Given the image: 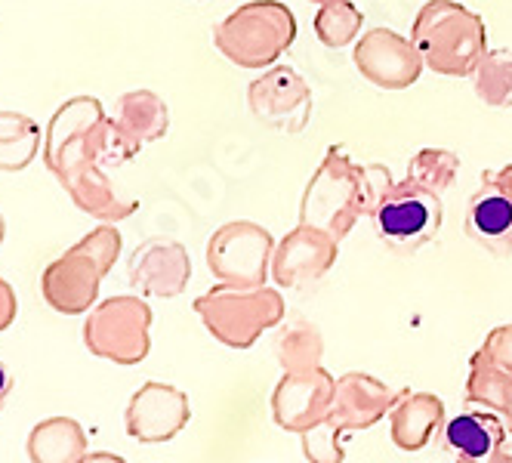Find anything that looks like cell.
<instances>
[{
  "mask_svg": "<svg viewBox=\"0 0 512 463\" xmlns=\"http://www.w3.org/2000/svg\"><path fill=\"white\" fill-rule=\"evenodd\" d=\"M4 235H7V223H4V217H0V244H4Z\"/></svg>",
  "mask_w": 512,
  "mask_h": 463,
  "instance_id": "37",
  "label": "cell"
},
{
  "mask_svg": "<svg viewBox=\"0 0 512 463\" xmlns=\"http://www.w3.org/2000/svg\"><path fill=\"white\" fill-rule=\"evenodd\" d=\"M361 28V13L349 4V0H340V4L321 7L318 19H315V31L318 41L327 47H346Z\"/></svg>",
  "mask_w": 512,
  "mask_h": 463,
  "instance_id": "28",
  "label": "cell"
},
{
  "mask_svg": "<svg viewBox=\"0 0 512 463\" xmlns=\"http://www.w3.org/2000/svg\"><path fill=\"white\" fill-rule=\"evenodd\" d=\"M485 180H491V183L500 186L506 195H512V167H503V170H497V173H488Z\"/></svg>",
  "mask_w": 512,
  "mask_h": 463,
  "instance_id": "32",
  "label": "cell"
},
{
  "mask_svg": "<svg viewBox=\"0 0 512 463\" xmlns=\"http://www.w3.org/2000/svg\"><path fill=\"white\" fill-rule=\"evenodd\" d=\"M192 420V405L182 389L170 383L149 380L142 383L124 414L127 436L142 442V445H158L170 442L173 436L182 433V426Z\"/></svg>",
  "mask_w": 512,
  "mask_h": 463,
  "instance_id": "11",
  "label": "cell"
},
{
  "mask_svg": "<svg viewBox=\"0 0 512 463\" xmlns=\"http://www.w3.org/2000/svg\"><path fill=\"white\" fill-rule=\"evenodd\" d=\"M152 309L139 297H108L90 309L84 322V346L105 362L139 365L152 349Z\"/></svg>",
  "mask_w": 512,
  "mask_h": 463,
  "instance_id": "7",
  "label": "cell"
},
{
  "mask_svg": "<svg viewBox=\"0 0 512 463\" xmlns=\"http://www.w3.org/2000/svg\"><path fill=\"white\" fill-rule=\"evenodd\" d=\"M506 436H509L506 423L494 411L479 405H466L463 414L445 423V442L454 451H460V457L482 460V463L503 445Z\"/></svg>",
  "mask_w": 512,
  "mask_h": 463,
  "instance_id": "19",
  "label": "cell"
},
{
  "mask_svg": "<svg viewBox=\"0 0 512 463\" xmlns=\"http://www.w3.org/2000/svg\"><path fill=\"white\" fill-rule=\"evenodd\" d=\"M25 448L31 463H81L87 457V436L78 420L47 417L31 426Z\"/></svg>",
  "mask_w": 512,
  "mask_h": 463,
  "instance_id": "20",
  "label": "cell"
},
{
  "mask_svg": "<svg viewBox=\"0 0 512 463\" xmlns=\"http://www.w3.org/2000/svg\"><path fill=\"white\" fill-rule=\"evenodd\" d=\"M337 247V238L300 223L275 247L272 278L278 281V288H306L337 263Z\"/></svg>",
  "mask_w": 512,
  "mask_h": 463,
  "instance_id": "15",
  "label": "cell"
},
{
  "mask_svg": "<svg viewBox=\"0 0 512 463\" xmlns=\"http://www.w3.org/2000/svg\"><path fill=\"white\" fill-rule=\"evenodd\" d=\"M81 463H127L121 454H112V451H90Z\"/></svg>",
  "mask_w": 512,
  "mask_h": 463,
  "instance_id": "34",
  "label": "cell"
},
{
  "mask_svg": "<svg viewBox=\"0 0 512 463\" xmlns=\"http://www.w3.org/2000/svg\"><path fill=\"white\" fill-rule=\"evenodd\" d=\"M204 328L232 349H250L263 331L284 322V297L272 288H238L219 284L195 300Z\"/></svg>",
  "mask_w": 512,
  "mask_h": 463,
  "instance_id": "4",
  "label": "cell"
},
{
  "mask_svg": "<svg viewBox=\"0 0 512 463\" xmlns=\"http://www.w3.org/2000/svg\"><path fill=\"white\" fill-rule=\"evenodd\" d=\"M250 109L278 133H300L312 115V93L294 68L278 65L250 84Z\"/></svg>",
  "mask_w": 512,
  "mask_h": 463,
  "instance_id": "12",
  "label": "cell"
},
{
  "mask_svg": "<svg viewBox=\"0 0 512 463\" xmlns=\"http://www.w3.org/2000/svg\"><path fill=\"white\" fill-rule=\"evenodd\" d=\"M300 439H303V454L309 463H343L346 460L343 433L327 420L315 423L312 430H306Z\"/></svg>",
  "mask_w": 512,
  "mask_h": 463,
  "instance_id": "29",
  "label": "cell"
},
{
  "mask_svg": "<svg viewBox=\"0 0 512 463\" xmlns=\"http://www.w3.org/2000/svg\"><path fill=\"white\" fill-rule=\"evenodd\" d=\"M127 278H130V288L145 297H161V300L179 297L192 278L189 251L170 238L142 241L127 263Z\"/></svg>",
  "mask_w": 512,
  "mask_h": 463,
  "instance_id": "13",
  "label": "cell"
},
{
  "mask_svg": "<svg viewBox=\"0 0 512 463\" xmlns=\"http://www.w3.org/2000/svg\"><path fill=\"white\" fill-rule=\"evenodd\" d=\"M312 4H318V7H331V4H340V0H312Z\"/></svg>",
  "mask_w": 512,
  "mask_h": 463,
  "instance_id": "36",
  "label": "cell"
},
{
  "mask_svg": "<svg viewBox=\"0 0 512 463\" xmlns=\"http://www.w3.org/2000/svg\"><path fill=\"white\" fill-rule=\"evenodd\" d=\"M275 241L256 223H226L207 241V266L223 284L263 288L272 269Z\"/></svg>",
  "mask_w": 512,
  "mask_h": 463,
  "instance_id": "9",
  "label": "cell"
},
{
  "mask_svg": "<svg viewBox=\"0 0 512 463\" xmlns=\"http://www.w3.org/2000/svg\"><path fill=\"white\" fill-rule=\"evenodd\" d=\"M62 189L68 192V198L78 204V210L90 213V217L102 220V223H121L136 213V201L121 198L108 176L102 173V167H90L78 176H71L68 183H62Z\"/></svg>",
  "mask_w": 512,
  "mask_h": 463,
  "instance_id": "21",
  "label": "cell"
},
{
  "mask_svg": "<svg viewBox=\"0 0 512 463\" xmlns=\"http://www.w3.org/2000/svg\"><path fill=\"white\" fill-rule=\"evenodd\" d=\"M275 355L284 371H309L321 365L324 340L321 331L306 318H290L275 337Z\"/></svg>",
  "mask_w": 512,
  "mask_h": 463,
  "instance_id": "25",
  "label": "cell"
},
{
  "mask_svg": "<svg viewBox=\"0 0 512 463\" xmlns=\"http://www.w3.org/2000/svg\"><path fill=\"white\" fill-rule=\"evenodd\" d=\"M445 220L442 198L414 180L395 183L374 210L377 238L395 254H414L429 244Z\"/></svg>",
  "mask_w": 512,
  "mask_h": 463,
  "instance_id": "8",
  "label": "cell"
},
{
  "mask_svg": "<svg viewBox=\"0 0 512 463\" xmlns=\"http://www.w3.org/2000/svg\"><path fill=\"white\" fill-rule=\"evenodd\" d=\"M355 65L361 75L371 78V84L386 87V90H405L420 78L423 56L411 41L398 38L395 31L374 28L371 34H364L358 41Z\"/></svg>",
  "mask_w": 512,
  "mask_h": 463,
  "instance_id": "14",
  "label": "cell"
},
{
  "mask_svg": "<svg viewBox=\"0 0 512 463\" xmlns=\"http://www.w3.org/2000/svg\"><path fill=\"white\" fill-rule=\"evenodd\" d=\"M445 426V402L435 393H411L398 389L389 408L392 442L401 451H420L432 442V436Z\"/></svg>",
  "mask_w": 512,
  "mask_h": 463,
  "instance_id": "17",
  "label": "cell"
},
{
  "mask_svg": "<svg viewBox=\"0 0 512 463\" xmlns=\"http://www.w3.org/2000/svg\"><path fill=\"white\" fill-rule=\"evenodd\" d=\"M466 405H479L494 411L512 436V374L488 362L482 352L472 355L466 377Z\"/></svg>",
  "mask_w": 512,
  "mask_h": 463,
  "instance_id": "22",
  "label": "cell"
},
{
  "mask_svg": "<svg viewBox=\"0 0 512 463\" xmlns=\"http://www.w3.org/2000/svg\"><path fill=\"white\" fill-rule=\"evenodd\" d=\"M457 463H482V460H469V457H463V460H457Z\"/></svg>",
  "mask_w": 512,
  "mask_h": 463,
  "instance_id": "38",
  "label": "cell"
},
{
  "mask_svg": "<svg viewBox=\"0 0 512 463\" xmlns=\"http://www.w3.org/2000/svg\"><path fill=\"white\" fill-rule=\"evenodd\" d=\"M118 254H121V232L112 223L84 235L75 247H68L59 260H53L44 269L41 294L47 306L62 315L90 312L99 297V284L118 263Z\"/></svg>",
  "mask_w": 512,
  "mask_h": 463,
  "instance_id": "1",
  "label": "cell"
},
{
  "mask_svg": "<svg viewBox=\"0 0 512 463\" xmlns=\"http://www.w3.org/2000/svg\"><path fill=\"white\" fill-rule=\"evenodd\" d=\"M460 170V161L454 152L445 149H423L411 164H408V180L420 183L423 189L442 195L454 186V176Z\"/></svg>",
  "mask_w": 512,
  "mask_h": 463,
  "instance_id": "27",
  "label": "cell"
},
{
  "mask_svg": "<svg viewBox=\"0 0 512 463\" xmlns=\"http://www.w3.org/2000/svg\"><path fill=\"white\" fill-rule=\"evenodd\" d=\"M118 127L136 142V146H145V142H155L161 136H167L170 127V115L161 96H155L152 90H133L124 93L118 102V115H115Z\"/></svg>",
  "mask_w": 512,
  "mask_h": 463,
  "instance_id": "23",
  "label": "cell"
},
{
  "mask_svg": "<svg viewBox=\"0 0 512 463\" xmlns=\"http://www.w3.org/2000/svg\"><path fill=\"white\" fill-rule=\"evenodd\" d=\"M475 93L494 109H509L512 105V53L497 50L485 56L475 68Z\"/></svg>",
  "mask_w": 512,
  "mask_h": 463,
  "instance_id": "26",
  "label": "cell"
},
{
  "mask_svg": "<svg viewBox=\"0 0 512 463\" xmlns=\"http://www.w3.org/2000/svg\"><path fill=\"white\" fill-rule=\"evenodd\" d=\"M108 139V115L96 96H75L59 105L47 124L44 164L62 183L90 167H102Z\"/></svg>",
  "mask_w": 512,
  "mask_h": 463,
  "instance_id": "3",
  "label": "cell"
},
{
  "mask_svg": "<svg viewBox=\"0 0 512 463\" xmlns=\"http://www.w3.org/2000/svg\"><path fill=\"white\" fill-rule=\"evenodd\" d=\"M10 393H13V377H10V371L4 365H0V411H4Z\"/></svg>",
  "mask_w": 512,
  "mask_h": 463,
  "instance_id": "33",
  "label": "cell"
},
{
  "mask_svg": "<svg viewBox=\"0 0 512 463\" xmlns=\"http://www.w3.org/2000/svg\"><path fill=\"white\" fill-rule=\"evenodd\" d=\"M16 312H19L16 291L10 288V281L0 278V331H7L16 322Z\"/></svg>",
  "mask_w": 512,
  "mask_h": 463,
  "instance_id": "31",
  "label": "cell"
},
{
  "mask_svg": "<svg viewBox=\"0 0 512 463\" xmlns=\"http://www.w3.org/2000/svg\"><path fill=\"white\" fill-rule=\"evenodd\" d=\"M479 352L485 355L488 362H494V365H500L503 371L512 374V325L494 328V331L485 337V343H482Z\"/></svg>",
  "mask_w": 512,
  "mask_h": 463,
  "instance_id": "30",
  "label": "cell"
},
{
  "mask_svg": "<svg viewBox=\"0 0 512 463\" xmlns=\"http://www.w3.org/2000/svg\"><path fill=\"white\" fill-rule=\"evenodd\" d=\"M337 380L327 374L321 365L309 371H284L272 393V417L281 430L303 436L321 423L331 411Z\"/></svg>",
  "mask_w": 512,
  "mask_h": 463,
  "instance_id": "10",
  "label": "cell"
},
{
  "mask_svg": "<svg viewBox=\"0 0 512 463\" xmlns=\"http://www.w3.org/2000/svg\"><path fill=\"white\" fill-rule=\"evenodd\" d=\"M41 152V127L28 115L0 112V173L25 170Z\"/></svg>",
  "mask_w": 512,
  "mask_h": 463,
  "instance_id": "24",
  "label": "cell"
},
{
  "mask_svg": "<svg viewBox=\"0 0 512 463\" xmlns=\"http://www.w3.org/2000/svg\"><path fill=\"white\" fill-rule=\"evenodd\" d=\"M395 402V393L380 383L371 374L349 371L337 380L334 402L327 411V423L337 426L340 433H355V430H371L374 423H380Z\"/></svg>",
  "mask_w": 512,
  "mask_h": 463,
  "instance_id": "16",
  "label": "cell"
},
{
  "mask_svg": "<svg viewBox=\"0 0 512 463\" xmlns=\"http://www.w3.org/2000/svg\"><path fill=\"white\" fill-rule=\"evenodd\" d=\"M414 47L438 75H472L485 56V22L454 0H429L414 22Z\"/></svg>",
  "mask_w": 512,
  "mask_h": 463,
  "instance_id": "2",
  "label": "cell"
},
{
  "mask_svg": "<svg viewBox=\"0 0 512 463\" xmlns=\"http://www.w3.org/2000/svg\"><path fill=\"white\" fill-rule=\"evenodd\" d=\"M364 213L368 204H364L361 167L352 164L343 149H331L303 195L300 223L343 241Z\"/></svg>",
  "mask_w": 512,
  "mask_h": 463,
  "instance_id": "5",
  "label": "cell"
},
{
  "mask_svg": "<svg viewBox=\"0 0 512 463\" xmlns=\"http://www.w3.org/2000/svg\"><path fill=\"white\" fill-rule=\"evenodd\" d=\"M297 38V22L278 0H253L216 25L213 41L235 65L263 68L272 65Z\"/></svg>",
  "mask_w": 512,
  "mask_h": 463,
  "instance_id": "6",
  "label": "cell"
},
{
  "mask_svg": "<svg viewBox=\"0 0 512 463\" xmlns=\"http://www.w3.org/2000/svg\"><path fill=\"white\" fill-rule=\"evenodd\" d=\"M485 463H512V439H503V445Z\"/></svg>",
  "mask_w": 512,
  "mask_h": 463,
  "instance_id": "35",
  "label": "cell"
},
{
  "mask_svg": "<svg viewBox=\"0 0 512 463\" xmlns=\"http://www.w3.org/2000/svg\"><path fill=\"white\" fill-rule=\"evenodd\" d=\"M466 232L475 244H482L485 251L506 260L512 254V195L485 180V186L469 201Z\"/></svg>",
  "mask_w": 512,
  "mask_h": 463,
  "instance_id": "18",
  "label": "cell"
}]
</instances>
